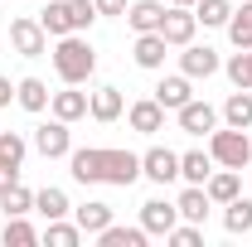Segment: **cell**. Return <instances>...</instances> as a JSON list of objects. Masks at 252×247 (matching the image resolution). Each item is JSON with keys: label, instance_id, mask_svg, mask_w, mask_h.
Returning a JSON list of instances; mask_svg holds the SVG:
<instances>
[{"label": "cell", "instance_id": "obj_1", "mask_svg": "<svg viewBox=\"0 0 252 247\" xmlns=\"http://www.w3.org/2000/svg\"><path fill=\"white\" fill-rule=\"evenodd\" d=\"M68 170L78 185H136L141 180V155L131 151H102V146H88V151H68Z\"/></svg>", "mask_w": 252, "mask_h": 247}, {"label": "cell", "instance_id": "obj_2", "mask_svg": "<svg viewBox=\"0 0 252 247\" xmlns=\"http://www.w3.org/2000/svg\"><path fill=\"white\" fill-rule=\"evenodd\" d=\"M54 68H59V78H63V83L83 88V83H88V78L97 73V54H93V44H88L83 34H63V39H59V49H54Z\"/></svg>", "mask_w": 252, "mask_h": 247}, {"label": "cell", "instance_id": "obj_3", "mask_svg": "<svg viewBox=\"0 0 252 247\" xmlns=\"http://www.w3.org/2000/svg\"><path fill=\"white\" fill-rule=\"evenodd\" d=\"M97 20V5L93 0H54V5H44L39 10V25H44V34H83L88 25Z\"/></svg>", "mask_w": 252, "mask_h": 247}, {"label": "cell", "instance_id": "obj_4", "mask_svg": "<svg viewBox=\"0 0 252 247\" xmlns=\"http://www.w3.org/2000/svg\"><path fill=\"white\" fill-rule=\"evenodd\" d=\"M209 155L219 160V165H228V170H243L252 160V141L238 131V126H228V131H209Z\"/></svg>", "mask_w": 252, "mask_h": 247}, {"label": "cell", "instance_id": "obj_5", "mask_svg": "<svg viewBox=\"0 0 252 247\" xmlns=\"http://www.w3.org/2000/svg\"><path fill=\"white\" fill-rule=\"evenodd\" d=\"M10 44H15L20 59H39L49 49V34H44L39 20H10Z\"/></svg>", "mask_w": 252, "mask_h": 247}, {"label": "cell", "instance_id": "obj_6", "mask_svg": "<svg viewBox=\"0 0 252 247\" xmlns=\"http://www.w3.org/2000/svg\"><path fill=\"white\" fill-rule=\"evenodd\" d=\"M194 30H199V15H189L185 5H170V10H165V25H160V34H165V44H170V49H185V44H194Z\"/></svg>", "mask_w": 252, "mask_h": 247}, {"label": "cell", "instance_id": "obj_7", "mask_svg": "<svg viewBox=\"0 0 252 247\" xmlns=\"http://www.w3.org/2000/svg\"><path fill=\"white\" fill-rule=\"evenodd\" d=\"M34 151L44 155V160H59V155H68L73 151V136H68V122H44L39 131H34Z\"/></svg>", "mask_w": 252, "mask_h": 247}, {"label": "cell", "instance_id": "obj_8", "mask_svg": "<svg viewBox=\"0 0 252 247\" xmlns=\"http://www.w3.org/2000/svg\"><path fill=\"white\" fill-rule=\"evenodd\" d=\"M141 175H146V180H156V185H170V180H180V155L165 151V146L146 151V155H141Z\"/></svg>", "mask_w": 252, "mask_h": 247}, {"label": "cell", "instance_id": "obj_9", "mask_svg": "<svg viewBox=\"0 0 252 247\" xmlns=\"http://www.w3.org/2000/svg\"><path fill=\"white\" fill-rule=\"evenodd\" d=\"M175 223H180V209H175V204H165V199H146V204H141V228H146V233L170 238Z\"/></svg>", "mask_w": 252, "mask_h": 247}, {"label": "cell", "instance_id": "obj_10", "mask_svg": "<svg viewBox=\"0 0 252 247\" xmlns=\"http://www.w3.org/2000/svg\"><path fill=\"white\" fill-rule=\"evenodd\" d=\"M126 25H131L136 34H160L165 5H160V0H131V5H126Z\"/></svg>", "mask_w": 252, "mask_h": 247}, {"label": "cell", "instance_id": "obj_11", "mask_svg": "<svg viewBox=\"0 0 252 247\" xmlns=\"http://www.w3.org/2000/svg\"><path fill=\"white\" fill-rule=\"evenodd\" d=\"M214 126H219V112H214L209 102H194V97H189L185 107H180V131L204 136V131H214Z\"/></svg>", "mask_w": 252, "mask_h": 247}, {"label": "cell", "instance_id": "obj_12", "mask_svg": "<svg viewBox=\"0 0 252 247\" xmlns=\"http://www.w3.org/2000/svg\"><path fill=\"white\" fill-rule=\"evenodd\" d=\"M180 68H185V78H214L219 73V54L204 44H185V54H180Z\"/></svg>", "mask_w": 252, "mask_h": 247}, {"label": "cell", "instance_id": "obj_13", "mask_svg": "<svg viewBox=\"0 0 252 247\" xmlns=\"http://www.w3.org/2000/svg\"><path fill=\"white\" fill-rule=\"evenodd\" d=\"M209 204H214V199H209V189H204V185H189L185 194L175 199V209H180L185 223H204V218H209Z\"/></svg>", "mask_w": 252, "mask_h": 247}, {"label": "cell", "instance_id": "obj_14", "mask_svg": "<svg viewBox=\"0 0 252 247\" xmlns=\"http://www.w3.org/2000/svg\"><path fill=\"white\" fill-rule=\"evenodd\" d=\"M49 107H54L59 122H78V117H88V93H78V88L68 83V93H54Z\"/></svg>", "mask_w": 252, "mask_h": 247}, {"label": "cell", "instance_id": "obj_15", "mask_svg": "<svg viewBox=\"0 0 252 247\" xmlns=\"http://www.w3.org/2000/svg\"><path fill=\"white\" fill-rule=\"evenodd\" d=\"M131 131H141V136H156V131H165V107H160L156 97L131 107Z\"/></svg>", "mask_w": 252, "mask_h": 247}, {"label": "cell", "instance_id": "obj_16", "mask_svg": "<svg viewBox=\"0 0 252 247\" xmlns=\"http://www.w3.org/2000/svg\"><path fill=\"white\" fill-rule=\"evenodd\" d=\"M189 97H194V88H189V78L180 73V78H160V88H156V102L165 107V112H180Z\"/></svg>", "mask_w": 252, "mask_h": 247}, {"label": "cell", "instance_id": "obj_17", "mask_svg": "<svg viewBox=\"0 0 252 247\" xmlns=\"http://www.w3.org/2000/svg\"><path fill=\"white\" fill-rule=\"evenodd\" d=\"M122 88H97L93 97H88V112H93L97 122H117V117H122Z\"/></svg>", "mask_w": 252, "mask_h": 247}, {"label": "cell", "instance_id": "obj_18", "mask_svg": "<svg viewBox=\"0 0 252 247\" xmlns=\"http://www.w3.org/2000/svg\"><path fill=\"white\" fill-rule=\"evenodd\" d=\"M228 39H233V49H252V0H243V10H233L228 15Z\"/></svg>", "mask_w": 252, "mask_h": 247}, {"label": "cell", "instance_id": "obj_19", "mask_svg": "<svg viewBox=\"0 0 252 247\" xmlns=\"http://www.w3.org/2000/svg\"><path fill=\"white\" fill-rule=\"evenodd\" d=\"M209 175H214V155H204V151H185V155H180V180L204 185Z\"/></svg>", "mask_w": 252, "mask_h": 247}, {"label": "cell", "instance_id": "obj_20", "mask_svg": "<svg viewBox=\"0 0 252 247\" xmlns=\"http://www.w3.org/2000/svg\"><path fill=\"white\" fill-rule=\"evenodd\" d=\"M0 209H5V218H25V214L34 209V194L20 185V180H15V185L0 189Z\"/></svg>", "mask_w": 252, "mask_h": 247}, {"label": "cell", "instance_id": "obj_21", "mask_svg": "<svg viewBox=\"0 0 252 247\" xmlns=\"http://www.w3.org/2000/svg\"><path fill=\"white\" fill-rule=\"evenodd\" d=\"M165 49H170L165 34H141L136 39V63L141 68H165Z\"/></svg>", "mask_w": 252, "mask_h": 247}, {"label": "cell", "instance_id": "obj_22", "mask_svg": "<svg viewBox=\"0 0 252 247\" xmlns=\"http://www.w3.org/2000/svg\"><path fill=\"white\" fill-rule=\"evenodd\" d=\"M146 228H117V223H107L102 233H97V243L102 247H146Z\"/></svg>", "mask_w": 252, "mask_h": 247}, {"label": "cell", "instance_id": "obj_23", "mask_svg": "<svg viewBox=\"0 0 252 247\" xmlns=\"http://www.w3.org/2000/svg\"><path fill=\"white\" fill-rule=\"evenodd\" d=\"M15 102H20L25 112H44V107H49V88H44L39 78H20V83H15Z\"/></svg>", "mask_w": 252, "mask_h": 247}, {"label": "cell", "instance_id": "obj_24", "mask_svg": "<svg viewBox=\"0 0 252 247\" xmlns=\"http://www.w3.org/2000/svg\"><path fill=\"white\" fill-rule=\"evenodd\" d=\"M204 189H209V199H214V204H233V199H238V170H228V165H223L219 175H209V180H204Z\"/></svg>", "mask_w": 252, "mask_h": 247}, {"label": "cell", "instance_id": "obj_25", "mask_svg": "<svg viewBox=\"0 0 252 247\" xmlns=\"http://www.w3.org/2000/svg\"><path fill=\"white\" fill-rule=\"evenodd\" d=\"M223 122L238 126V131H248V126H252V97H248V88H238V93L223 102Z\"/></svg>", "mask_w": 252, "mask_h": 247}, {"label": "cell", "instance_id": "obj_26", "mask_svg": "<svg viewBox=\"0 0 252 247\" xmlns=\"http://www.w3.org/2000/svg\"><path fill=\"white\" fill-rule=\"evenodd\" d=\"M39 243H49V247H78V243H83V228H78V223H63V218H54V223L39 233Z\"/></svg>", "mask_w": 252, "mask_h": 247}, {"label": "cell", "instance_id": "obj_27", "mask_svg": "<svg viewBox=\"0 0 252 247\" xmlns=\"http://www.w3.org/2000/svg\"><path fill=\"white\" fill-rule=\"evenodd\" d=\"M73 214H78V228H83V233H102V228L112 223V204L93 199V204H83V209H73Z\"/></svg>", "mask_w": 252, "mask_h": 247}, {"label": "cell", "instance_id": "obj_28", "mask_svg": "<svg viewBox=\"0 0 252 247\" xmlns=\"http://www.w3.org/2000/svg\"><path fill=\"white\" fill-rule=\"evenodd\" d=\"M34 209H39V214L54 223V218H63V214H68V194L49 185V189H39V194H34Z\"/></svg>", "mask_w": 252, "mask_h": 247}, {"label": "cell", "instance_id": "obj_29", "mask_svg": "<svg viewBox=\"0 0 252 247\" xmlns=\"http://www.w3.org/2000/svg\"><path fill=\"white\" fill-rule=\"evenodd\" d=\"M223 228L228 233H252V199H233L228 214H223Z\"/></svg>", "mask_w": 252, "mask_h": 247}, {"label": "cell", "instance_id": "obj_30", "mask_svg": "<svg viewBox=\"0 0 252 247\" xmlns=\"http://www.w3.org/2000/svg\"><path fill=\"white\" fill-rule=\"evenodd\" d=\"M0 243H5V247H34V243H39V233H34L25 218H10L5 233H0Z\"/></svg>", "mask_w": 252, "mask_h": 247}, {"label": "cell", "instance_id": "obj_31", "mask_svg": "<svg viewBox=\"0 0 252 247\" xmlns=\"http://www.w3.org/2000/svg\"><path fill=\"white\" fill-rule=\"evenodd\" d=\"M228 78H233V88H248L252 93V49H238L228 59Z\"/></svg>", "mask_w": 252, "mask_h": 247}, {"label": "cell", "instance_id": "obj_32", "mask_svg": "<svg viewBox=\"0 0 252 247\" xmlns=\"http://www.w3.org/2000/svg\"><path fill=\"white\" fill-rule=\"evenodd\" d=\"M194 15H199V25H214L219 30V25H228V15H233V0H199Z\"/></svg>", "mask_w": 252, "mask_h": 247}, {"label": "cell", "instance_id": "obj_33", "mask_svg": "<svg viewBox=\"0 0 252 247\" xmlns=\"http://www.w3.org/2000/svg\"><path fill=\"white\" fill-rule=\"evenodd\" d=\"M0 160L5 165H25V136H15V131H0Z\"/></svg>", "mask_w": 252, "mask_h": 247}, {"label": "cell", "instance_id": "obj_34", "mask_svg": "<svg viewBox=\"0 0 252 247\" xmlns=\"http://www.w3.org/2000/svg\"><path fill=\"white\" fill-rule=\"evenodd\" d=\"M170 243H175V247H199L204 233H199V223H185V228L175 223V228H170Z\"/></svg>", "mask_w": 252, "mask_h": 247}, {"label": "cell", "instance_id": "obj_35", "mask_svg": "<svg viewBox=\"0 0 252 247\" xmlns=\"http://www.w3.org/2000/svg\"><path fill=\"white\" fill-rule=\"evenodd\" d=\"M97 15H126V0H93Z\"/></svg>", "mask_w": 252, "mask_h": 247}, {"label": "cell", "instance_id": "obj_36", "mask_svg": "<svg viewBox=\"0 0 252 247\" xmlns=\"http://www.w3.org/2000/svg\"><path fill=\"white\" fill-rule=\"evenodd\" d=\"M15 180H20V170H15V165H5V160H0V189H5V185H15Z\"/></svg>", "mask_w": 252, "mask_h": 247}, {"label": "cell", "instance_id": "obj_37", "mask_svg": "<svg viewBox=\"0 0 252 247\" xmlns=\"http://www.w3.org/2000/svg\"><path fill=\"white\" fill-rule=\"evenodd\" d=\"M10 102H15V83H10V78H0V107H10Z\"/></svg>", "mask_w": 252, "mask_h": 247}, {"label": "cell", "instance_id": "obj_38", "mask_svg": "<svg viewBox=\"0 0 252 247\" xmlns=\"http://www.w3.org/2000/svg\"><path fill=\"white\" fill-rule=\"evenodd\" d=\"M170 5H185V10H189V5H199V0H170Z\"/></svg>", "mask_w": 252, "mask_h": 247}]
</instances>
